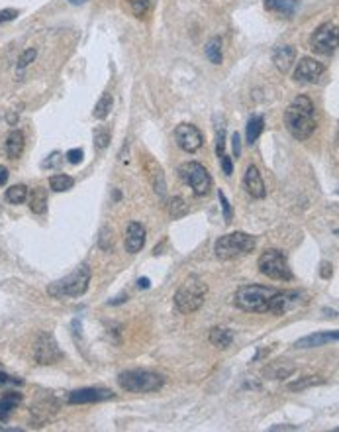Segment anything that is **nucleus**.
<instances>
[{"instance_id":"38","label":"nucleus","mask_w":339,"mask_h":432,"mask_svg":"<svg viewBox=\"0 0 339 432\" xmlns=\"http://www.w3.org/2000/svg\"><path fill=\"white\" fill-rule=\"evenodd\" d=\"M67 161H69V163H73V165L81 163V161H83V149H81V147L69 149V152H67Z\"/></svg>"},{"instance_id":"9","label":"nucleus","mask_w":339,"mask_h":432,"mask_svg":"<svg viewBox=\"0 0 339 432\" xmlns=\"http://www.w3.org/2000/svg\"><path fill=\"white\" fill-rule=\"evenodd\" d=\"M310 47L320 55H333L337 49V24L326 22L316 28L310 40Z\"/></svg>"},{"instance_id":"30","label":"nucleus","mask_w":339,"mask_h":432,"mask_svg":"<svg viewBox=\"0 0 339 432\" xmlns=\"http://www.w3.org/2000/svg\"><path fill=\"white\" fill-rule=\"evenodd\" d=\"M28 199V187L26 185H14V187L6 189V200L12 204H22Z\"/></svg>"},{"instance_id":"28","label":"nucleus","mask_w":339,"mask_h":432,"mask_svg":"<svg viewBox=\"0 0 339 432\" xmlns=\"http://www.w3.org/2000/svg\"><path fill=\"white\" fill-rule=\"evenodd\" d=\"M324 381H326V379L320 375H308V377H302V379L294 381V383H288L286 387L290 389V391H302V389L314 387V385H322Z\"/></svg>"},{"instance_id":"21","label":"nucleus","mask_w":339,"mask_h":432,"mask_svg":"<svg viewBox=\"0 0 339 432\" xmlns=\"http://www.w3.org/2000/svg\"><path fill=\"white\" fill-rule=\"evenodd\" d=\"M265 8L283 16H292L298 8V0H265Z\"/></svg>"},{"instance_id":"8","label":"nucleus","mask_w":339,"mask_h":432,"mask_svg":"<svg viewBox=\"0 0 339 432\" xmlns=\"http://www.w3.org/2000/svg\"><path fill=\"white\" fill-rule=\"evenodd\" d=\"M178 175L185 181L188 187L192 189V193L196 197H204L210 193V187H212V179H210V173L206 171V167L198 161H186L183 165L178 167Z\"/></svg>"},{"instance_id":"41","label":"nucleus","mask_w":339,"mask_h":432,"mask_svg":"<svg viewBox=\"0 0 339 432\" xmlns=\"http://www.w3.org/2000/svg\"><path fill=\"white\" fill-rule=\"evenodd\" d=\"M224 147H226V132L224 128L218 130V142H216V152H218V157L224 155Z\"/></svg>"},{"instance_id":"22","label":"nucleus","mask_w":339,"mask_h":432,"mask_svg":"<svg viewBox=\"0 0 339 432\" xmlns=\"http://www.w3.org/2000/svg\"><path fill=\"white\" fill-rule=\"evenodd\" d=\"M22 401V395L20 393H6L2 399H0V421H8L10 415L14 412V409L20 405Z\"/></svg>"},{"instance_id":"17","label":"nucleus","mask_w":339,"mask_h":432,"mask_svg":"<svg viewBox=\"0 0 339 432\" xmlns=\"http://www.w3.org/2000/svg\"><path fill=\"white\" fill-rule=\"evenodd\" d=\"M296 61V49L292 45H278L273 53V63L281 73H288Z\"/></svg>"},{"instance_id":"2","label":"nucleus","mask_w":339,"mask_h":432,"mask_svg":"<svg viewBox=\"0 0 339 432\" xmlns=\"http://www.w3.org/2000/svg\"><path fill=\"white\" fill-rule=\"evenodd\" d=\"M278 289L263 287V285H243L235 291L233 303L245 312H269L271 300Z\"/></svg>"},{"instance_id":"32","label":"nucleus","mask_w":339,"mask_h":432,"mask_svg":"<svg viewBox=\"0 0 339 432\" xmlns=\"http://www.w3.org/2000/svg\"><path fill=\"white\" fill-rule=\"evenodd\" d=\"M108 144H110L108 128H96L94 130V145H96V149H104Z\"/></svg>"},{"instance_id":"37","label":"nucleus","mask_w":339,"mask_h":432,"mask_svg":"<svg viewBox=\"0 0 339 432\" xmlns=\"http://www.w3.org/2000/svg\"><path fill=\"white\" fill-rule=\"evenodd\" d=\"M6 385H22V379L20 377H12L4 371H0V387H6Z\"/></svg>"},{"instance_id":"47","label":"nucleus","mask_w":339,"mask_h":432,"mask_svg":"<svg viewBox=\"0 0 339 432\" xmlns=\"http://www.w3.org/2000/svg\"><path fill=\"white\" fill-rule=\"evenodd\" d=\"M126 300V295H122V297H118L116 300H110L108 305H120V303H124Z\"/></svg>"},{"instance_id":"26","label":"nucleus","mask_w":339,"mask_h":432,"mask_svg":"<svg viewBox=\"0 0 339 432\" xmlns=\"http://www.w3.org/2000/svg\"><path fill=\"white\" fill-rule=\"evenodd\" d=\"M263 128H265L263 116H253L251 120H249V124H247V142H249V144H255V142L259 140Z\"/></svg>"},{"instance_id":"46","label":"nucleus","mask_w":339,"mask_h":432,"mask_svg":"<svg viewBox=\"0 0 339 432\" xmlns=\"http://www.w3.org/2000/svg\"><path fill=\"white\" fill-rule=\"evenodd\" d=\"M271 430H296V426H273Z\"/></svg>"},{"instance_id":"4","label":"nucleus","mask_w":339,"mask_h":432,"mask_svg":"<svg viewBox=\"0 0 339 432\" xmlns=\"http://www.w3.org/2000/svg\"><path fill=\"white\" fill-rule=\"evenodd\" d=\"M206 293H208V285L198 277V275H190L178 287V291H176L175 295V305L176 309H178V312H183V314L196 312L202 307L204 299H206Z\"/></svg>"},{"instance_id":"3","label":"nucleus","mask_w":339,"mask_h":432,"mask_svg":"<svg viewBox=\"0 0 339 432\" xmlns=\"http://www.w3.org/2000/svg\"><path fill=\"white\" fill-rule=\"evenodd\" d=\"M88 283H90V267L83 264V266H78L73 273H69L67 277L51 283V285L47 287V293H49L51 297H57V299L81 297V295L87 293Z\"/></svg>"},{"instance_id":"40","label":"nucleus","mask_w":339,"mask_h":432,"mask_svg":"<svg viewBox=\"0 0 339 432\" xmlns=\"http://www.w3.org/2000/svg\"><path fill=\"white\" fill-rule=\"evenodd\" d=\"M220 161H222V169H224V173L230 177L231 173H233V163H231V159H230V155H222L220 157Z\"/></svg>"},{"instance_id":"24","label":"nucleus","mask_w":339,"mask_h":432,"mask_svg":"<svg viewBox=\"0 0 339 432\" xmlns=\"http://www.w3.org/2000/svg\"><path fill=\"white\" fill-rule=\"evenodd\" d=\"M30 211L33 214H44L47 211V193L45 189L42 187H35L30 195Z\"/></svg>"},{"instance_id":"39","label":"nucleus","mask_w":339,"mask_h":432,"mask_svg":"<svg viewBox=\"0 0 339 432\" xmlns=\"http://www.w3.org/2000/svg\"><path fill=\"white\" fill-rule=\"evenodd\" d=\"M20 16V12L14 10V8H4V10H0V24L2 22H12V20H16Z\"/></svg>"},{"instance_id":"15","label":"nucleus","mask_w":339,"mask_h":432,"mask_svg":"<svg viewBox=\"0 0 339 432\" xmlns=\"http://www.w3.org/2000/svg\"><path fill=\"white\" fill-rule=\"evenodd\" d=\"M243 187H245V191L251 195L253 199H265V195H267V189H265L261 173H259V169L255 165L247 167L245 177H243Z\"/></svg>"},{"instance_id":"25","label":"nucleus","mask_w":339,"mask_h":432,"mask_svg":"<svg viewBox=\"0 0 339 432\" xmlns=\"http://www.w3.org/2000/svg\"><path fill=\"white\" fill-rule=\"evenodd\" d=\"M112 104H114V99H112V95L104 92V95L100 97L98 102H96V106H94V112H92V116H94L96 120H104V118H106V116L110 114V110H112Z\"/></svg>"},{"instance_id":"5","label":"nucleus","mask_w":339,"mask_h":432,"mask_svg":"<svg viewBox=\"0 0 339 432\" xmlns=\"http://www.w3.org/2000/svg\"><path fill=\"white\" fill-rule=\"evenodd\" d=\"M257 246V240L245 232H231L222 236L218 242L214 244V254L218 259L230 261V259H237L241 255L251 254Z\"/></svg>"},{"instance_id":"45","label":"nucleus","mask_w":339,"mask_h":432,"mask_svg":"<svg viewBox=\"0 0 339 432\" xmlns=\"http://www.w3.org/2000/svg\"><path fill=\"white\" fill-rule=\"evenodd\" d=\"M137 287H139V289H147V287H149V279L142 277L139 281H137Z\"/></svg>"},{"instance_id":"33","label":"nucleus","mask_w":339,"mask_h":432,"mask_svg":"<svg viewBox=\"0 0 339 432\" xmlns=\"http://www.w3.org/2000/svg\"><path fill=\"white\" fill-rule=\"evenodd\" d=\"M151 4H153V0H131V8L135 12V16H139V18L145 16V12L151 8Z\"/></svg>"},{"instance_id":"7","label":"nucleus","mask_w":339,"mask_h":432,"mask_svg":"<svg viewBox=\"0 0 339 432\" xmlns=\"http://www.w3.org/2000/svg\"><path fill=\"white\" fill-rule=\"evenodd\" d=\"M259 271L263 275L276 281H290L292 279V271L288 266V259L281 250H267L263 252L259 257Z\"/></svg>"},{"instance_id":"35","label":"nucleus","mask_w":339,"mask_h":432,"mask_svg":"<svg viewBox=\"0 0 339 432\" xmlns=\"http://www.w3.org/2000/svg\"><path fill=\"white\" fill-rule=\"evenodd\" d=\"M37 57V51L33 49V47H30V49H26L22 55L18 57V69H24V67H28L30 63H33V59Z\"/></svg>"},{"instance_id":"16","label":"nucleus","mask_w":339,"mask_h":432,"mask_svg":"<svg viewBox=\"0 0 339 432\" xmlns=\"http://www.w3.org/2000/svg\"><path fill=\"white\" fill-rule=\"evenodd\" d=\"M145 244V228L139 222H130L126 230V250L130 254H137Z\"/></svg>"},{"instance_id":"14","label":"nucleus","mask_w":339,"mask_h":432,"mask_svg":"<svg viewBox=\"0 0 339 432\" xmlns=\"http://www.w3.org/2000/svg\"><path fill=\"white\" fill-rule=\"evenodd\" d=\"M114 397V393L108 389H96V387H87L73 391L69 395V403L71 405H83V403H100V401H108Z\"/></svg>"},{"instance_id":"36","label":"nucleus","mask_w":339,"mask_h":432,"mask_svg":"<svg viewBox=\"0 0 339 432\" xmlns=\"http://www.w3.org/2000/svg\"><path fill=\"white\" fill-rule=\"evenodd\" d=\"M61 163H63V157H61V154H59V152H53V154L49 155L47 159H44L42 167H44V169H57Z\"/></svg>"},{"instance_id":"48","label":"nucleus","mask_w":339,"mask_h":432,"mask_svg":"<svg viewBox=\"0 0 339 432\" xmlns=\"http://www.w3.org/2000/svg\"><path fill=\"white\" fill-rule=\"evenodd\" d=\"M69 2H71V4H85L87 0H69Z\"/></svg>"},{"instance_id":"18","label":"nucleus","mask_w":339,"mask_h":432,"mask_svg":"<svg viewBox=\"0 0 339 432\" xmlns=\"http://www.w3.org/2000/svg\"><path fill=\"white\" fill-rule=\"evenodd\" d=\"M145 171H147V177L153 185V191L159 195V197H165V191H167V183H165V173L163 167L159 165L155 159H147L145 161Z\"/></svg>"},{"instance_id":"29","label":"nucleus","mask_w":339,"mask_h":432,"mask_svg":"<svg viewBox=\"0 0 339 432\" xmlns=\"http://www.w3.org/2000/svg\"><path fill=\"white\" fill-rule=\"evenodd\" d=\"M73 185H75V179L69 177V175H53V177L49 179V187L55 193L69 191V189H73Z\"/></svg>"},{"instance_id":"27","label":"nucleus","mask_w":339,"mask_h":432,"mask_svg":"<svg viewBox=\"0 0 339 432\" xmlns=\"http://www.w3.org/2000/svg\"><path fill=\"white\" fill-rule=\"evenodd\" d=\"M206 57L210 59V63H214V65L222 63V40L220 37H212L206 44Z\"/></svg>"},{"instance_id":"13","label":"nucleus","mask_w":339,"mask_h":432,"mask_svg":"<svg viewBox=\"0 0 339 432\" xmlns=\"http://www.w3.org/2000/svg\"><path fill=\"white\" fill-rule=\"evenodd\" d=\"M300 300H302V293H300V291H276L273 300H271L269 312L281 316V314L288 312L290 309L298 307Z\"/></svg>"},{"instance_id":"1","label":"nucleus","mask_w":339,"mask_h":432,"mask_svg":"<svg viewBox=\"0 0 339 432\" xmlns=\"http://www.w3.org/2000/svg\"><path fill=\"white\" fill-rule=\"evenodd\" d=\"M286 130L292 134L296 140H308L316 130V116H314V104L312 100L300 95L296 97L285 112Z\"/></svg>"},{"instance_id":"11","label":"nucleus","mask_w":339,"mask_h":432,"mask_svg":"<svg viewBox=\"0 0 339 432\" xmlns=\"http://www.w3.org/2000/svg\"><path fill=\"white\" fill-rule=\"evenodd\" d=\"M175 140L178 147L183 152H186V154H194L204 144L202 132L198 130L194 124H178L175 128Z\"/></svg>"},{"instance_id":"42","label":"nucleus","mask_w":339,"mask_h":432,"mask_svg":"<svg viewBox=\"0 0 339 432\" xmlns=\"http://www.w3.org/2000/svg\"><path fill=\"white\" fill-rule=\"evenodd\" d=\"M331 273H333V266L331 264H328V261H324L322 264V267H320V275L324 279H329L331 277Z\"/></svg>"},{"instance_id":"6","label":"nucleus","mask_w":339,"mask_h":432,"mask_svg":"<svg viewBox=\"0 0 339 432\" xmlns=\"http://www.w3.org/2000/svg\"><path fill=\"white\" fill-rule=\"evenodd\" d=\"M118 385L130 393H151L165 385V377L147 369H128L118 375Z\"/></svg>"},{"instance_id":"12","label":"nucleus","mask_w":339,"mask_h":432,"mask_svg":"<svg viewBox=\"0 0 339 432\" xmlns=\"http://www.w3.org/2000/svg\"><path fill=\"white\" fill-rule=\"evenodd\" d=\"M326 67L312 57H302L294 69V81L298 83H317L320 77L324 75Z\"/></svg>"},{"instance_id":"20","label":"nucleus","mask_w":339,"mask_h":432,"mask_svg":"<svg viewBox=\"0 0 339 432\" xmlns=\"http://www.w3.org/2000/svg\"><path fill=\"white\" fill-rule=\"evenodd\" d=\"M4 152L8 155V159H18L24 152V134L20 130H12L6 136V144H4Z\"/></svg>"},{"instance_id":"19","label":"nucleus","mask_w":339,"mask_h":432,"mask_svg":"<svg viewBox=\"0 0 339 432\" xmlns=\"http://www.w3.org/2000/svg\"><path fill=\"white\" fill-rule=\"evenodd\" d=\"M337 340V332H317V334H310V336H304L296 342V348H317V346H326L329 342H335Z\"/></svg>"},{"instance_id":"10","label":"nucleus","mask_w":339,"mask_h":432,"mask_svg":"<svg viewBox=\"0 0 339 432\" xmlns=\"http://www.w3.org/2000/svg\"><path fill=\"white\" fill-rule=\"evenodd\" d=\"M63 358V352L59 348V344L55 342V338L49 332H39L35 336L33 342V360L42 366H51L55 362H59Z\"/></svg>"},{"instance_id":"31","label":"nucleus","mask_w":339,"mask_h":432,"mask_svg":"<svg viewBox=\"0 0 339 432\" xmlns=\"http://www.w3.org/2000/svg\"><path fill=\"white\" fill-rule=\"evenodd\" d=\"M186 214H188V204L185 202V199L175 197V199L169 202V216L171 218H183Z\"/></svg>"},{"instance_id":"44","label":"nucleus","mask_w":339,"mask_h":432,"mask_svg":"<svg viewBox=\"0 0 339 432\" xmlns=\"http://www.w3.org/2000/svg\"><path fill=\"white\" fill-rule=\"evenodd\" d=\"M6 181H8V169L0 165V187H2V185H6Z\"/></svg>"},{"instance_id":"34","label":"nucleus","mask_w":339,"mask_h":432,"mask_svg":"<svg viewBox=\"0 0 339 432\" xmlns=\"http://www.w3.org/2000/svg\"><path fill=\"white\" fill-rule=\"evenodd\" d=\"M218 199H220V204H222V211H224V220L230 224L231 218H233V211H231L230 202H228V199H226V195H224L222 189L218 191Z\"/></svg>"},{"instance_id":"23","label":"nucleus","mask_w":339,"mask_h":432,"mask_svg":"<svg viewBox=\"0 0 339 432\" xmlns=\"http://www.w3.org/2000/svg\"><path fill=\"white\" fill-rule=\"evenodd\" d=\"M210 342L216 348H230L231 342H233V332L230 328H222V326H216L210 330Z\"/></svg>"},{"instance_id":"43","label":"nucleus","mask_w":339,"mask_h":432,"mask_svg":"<svg viewBox=\"0 0 339 432\" xmlns=\"http://www.w3.org/2000/svg\"><path fill=\"white\" fill-rule=\"evenodd\" d=\"M231 142H233V155L235 157H240V154H241V138H240V134L235 132L233 136H231Z\"/></svg>"}]
</instances>
